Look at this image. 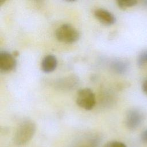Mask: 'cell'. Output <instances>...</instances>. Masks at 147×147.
Returning a JSON list of instances; mask_svg holds the SVG:
<instances>
[{
  "instance_id": "6da1fadb",
  "label": "cell",
  "mask_w": 147,
  "mask_h": 147,
  "mask_svg": "<svg viewBox=\"0 0 147 147\" xmlns=\"http://www.w3.org/2000/svg\"><path fill=\"white\" fill-rule=\"evenodd\" d=\"M36 131V125L31 121H25L17 128L14 136V142L17 145H23L29 142Z\"/></svg>"
},
{
  "instance_id": "7a4b0ae2",
  "label": "cell",
  "mask_w": 147,
  "mask_h": 147,
  "mask_svg": "<svg viewBox=\"0 0 147 147\" xmlns=\"http://www.w3.org/2000/svg\"><path fill=\"white\" fill-rule=\"evenodd\" d=\"M55 36L60 42L65 44H72L79 39V33L71 25L64 24L56 29Z\"/></svg>"
},
{
  "instance_id": "3957f363",
  "label": "cell",
  "mask_w": 147,
  "mask_h": 147,
  "mask_svg": "<svg viewBox=\"0 0 147 147\" xmlns=\"http://www.w3.org/2000/svg\"><path fill=\"white\" fill-rule=\"evenodd\" d=\"M76 102L80 107L86 110H90L95 105V95L90 88L80 89L77 93Z\"/></svg>"
},
{
  "instance_id": "277c9868",
  "label": "cell",
  "mask_w": 147,
  "mask_h": 147,
  "mask_svg": "<svg viewBox=\"0 0 147 147\" xmlns=\"http://www.w3.org/2000/svg\"><path fill=\"white\" fill-rule=\"evenodd\" d=\"M144 119V114L142 111L137 109H132L126 114L125 125L130 130H135L141 125Z\"/></svg>"
},
{
  "instance_id": "5b68a950",
  "label": "cell",
  "mask_w": 147,
  "mask_h": 147,
  "mask_svg": "<svg viewBox=\"0 0 147 147\" xmlns=\"http://www.w3.org/2000/svg\"><path fill=\"white\" fill-rule=\"evenodd\" d=\"M16 66V61L12 55L6 51L0 53V68L2 71L10 72L13 70Z\"/></svg>"
},
{
  "instance_id": "8992f818",
  "label": "cell",
  "mask_w": 147,
  "mask_h": 147,
  "mask_svg": "<svg viewBox=\"0 0 147 147\" xmlns=\"http://www.w3.org/2000/svg\"><path fill=\"white\" fill-rule=\"evenodd\" d=\"M94 16L98 20L105 25H111L115 22L114 16L105 9H96L94 11Z\"/></svg>"
},
{
  "instance_id": "52a82bcc",
  "label": "cell",
  "mask_w": 147,
  "mask_h": 147,
  "mask_svg": "<svg viewBox=\"0 0 147 147\" xmlns=\"http://www.w3.org/2000/svg\"><path fill=\"white\" fill-rule=\"evenodd\" d=\"M57 60L53 55H48L42 60L41 67L42 70L45 73H49L53 71L57 67Z\"/></svg>"
},
{
  "instance_id": "ba28073f",
  "label": "cell",
  "mask_w": 147,
  "mask_h": 147,
  "mask_svg": "<svg viewBox=\"0 0 147 147\" xmlns=\"http://www.w3.org/2000/svg\"><path fill=\"white\" fill-rule=\"evenodd\" d=\"M129 66V61L122 59H115L110 64L111 69L118 74H124L127 72Z\"/></svg>"
},
{
  "instance_id": "9c48e42d",
  "label": "cell",
  "mask_w": 147,
  "mask_h": 147,
  "mask_svg": "<svg viewBox=\"0 0 147 147\" xmlns=\"http://www.w3.org/2000/svg\"><path fill=\"white\" fill-rule=\"evenodd\" d=\"M117 3L118 7L121 9H126L136 5L138 1L137 0H118Z\"/></svg>"
},
{
  "instance_id": "30bf717a",
  "label": "cell",
  "mask_w": 147,
  "mask_h": 147,
  "mask_svg": "<svg viewBox=\"0 0 147 147\" xmlns=\"http://www.w3.org/2000/svg\"><path fill=\"white\" fill-rule=\"evenodd\" d=\"M137 64L141 67H144L147 65V49L142 51L137 57Z\"/></svg>"
},
{
  "instance_id": "8fae6325",
  "label": "cell",
  "mask_w": 147,
  "mask_h": 147,
  "mask_svg": "<svg viewBox=\"0 0 147 147\" xmlns=\"http://www.w3.org/2000/svg\"><path fill=\"white\" fill-rule=\"evenodd\" d=\"M104 147H127L126 145L119 141H109L107 142Z\"/></svg>"
},
{
  "instance_id": "7c38bea8",
  "label": "cell",
  "mask_w": 147,
  "mask_h": 147,
  "mask_svg": "<svg viewBox=\"0 0 147 147\" xmlns=\"http://www.w3.org/2000/svg\"><path fill=\"white\" fill-rule=\"evenodd\" d=\"M141 140L145 144H147V129L144 130L141 134Z\"/></svg>"
},
{
  "instance_id": "4fadbf2b",
  "label": "cell",
  "mask_w": 147,
  "mask_h": 147,
  "mask_svg": "<svg viewBox=\"0 0 147 147\" xmlns=\"http://www.w3.org/2000/svg\"><path fill=\"white\" fill-rule=\"evenodd\" d=\"M142 90L145 94L147 95V79L145 80L142 84Z\"/></svg>"
}]
</instances>
